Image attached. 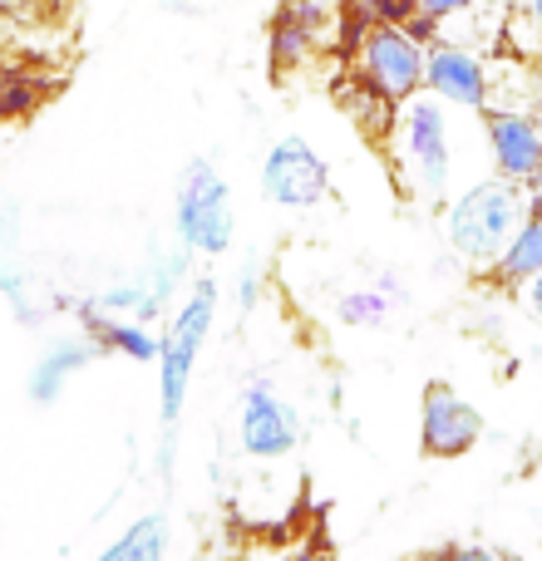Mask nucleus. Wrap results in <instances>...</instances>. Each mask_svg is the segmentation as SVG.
<instances>
[{
  "label": "nucleus",
  "instance_id": "obj_1",
  "mask_svg": "<svg viewBox=\"0 0 542 561\" xmlns=\"http://www.w3.org/2000/svg\"><path fill=\"white\" fill-rule=\"evenodd\" d=\"M528 193L508 178H484L468 193H459L444 213V237L454 247V256L474 266H494L508 252V242L518 237V227L528 222Z\"/></svg>",
  "mask_w": 542,
  "mask_h": 561
},
{
  "label": "nucleus",
  "instance_id": "obj_2",
  "mask_svg": "<svg viewBox=\"0 0 542 561\" xmlns=\"http://www.w3.org/2000/svg\"><path fill=\"white\" fill-rule=\"evenodd\" d=\"M217 316V280L197 276L193 290H188L183 306H173L163 330V355H158V419H163V468L173 458V424L183 419L188 404V385H193L197 369V350H203L207 330H213Z\"/></svg>",
  "mask_w": 542,
  "mask_h": 561
},
{
  "label": "nucleus",
  "instance_id": "obj_3",
  "mask_svg": "<svg viewBox=\"0 0 542 561\" xmlns=\"http://www.w3.org/2000/svg\"><path fill=\"white\" fill-rule=\"evenodd\" d=\"M173 227H178V247L197 256H223L233 247V187L217 173L207 158H193L178 178V207H173Z\"/></svg>",
  "mask_w": 542,
  "mask_h": 561
},
{
  "label": "nucleus",
  "instance_id": "obj_4",
  "mask_svg": "<svg viewBox=\"0 0 542 561\" xmlns=\"http://www.w3.org/2000/svg\"><path fill=\"white\" fill-rule=\"evenodd\" d=\"M399 158H405L415 197L439 203L454 173V148H449L444 104L434 94H415L409 104H399Z\"/></svg>",
  "mask_w": 542,
  "mask_h": 561
},
{
  "label": "nucleus",
  "instance_id": "obj_5",
  "mask_svg": "<svg viewBox=\"0 0 542 561\" xmlns=\"http://www.w3.org/2000/svg\"><path fill=\"white\" fill-rule=\"evenodd\" d=\"M425 49L405 25H370L360 35V84L380 99V104H409L425 94Z\"/></svg>",
  "mask_w": 542,
  "mask_h": 561
},
{
  "label": "nucleus",
  "instance_id": "obj_6",
  "mask_svg": "<svg viewBox=\"0 0 542 561\" xmlns=\"http://www.w3.org/2000/svg\"><path fill=\"white\" fill-rule=\"evenodd\" d=\"M262 193L276 207H316L330 193V168L316 153V144L301 134H286L262 158Z\"/></svg>",
  "mask_w": 542,
  "mask_h": 561
},
{
  "label": "nucleus",
  "instance_id": "obj_7",
  "mask_svg": "<svg viewBox=\"0 0 542 561\" xmlns=\"http://www.w3.org/2000/svg\"><path fill=\"white\" fill-rule=\"evenodd\" d=\"M478 438H484V414L444 379L425 385V399H419V448L429 458H464Z\"/></svg>",
  "mask_w": 542,
  "mask_h": 561
},
{
  "label": "nucleus",
  "instance_id": "obj_8",
  "mask_svg": "<svg viewBox=\"0 0 542 561\" xmlns=\"http://www.w3.org/2000/svg\"><path fill=\"white\" fill-rule=\"evenodd\" d=\"M425 89L439 99V104H459V108H488V69L484 59L468 45L439 35L434 45L425 49Z\"/></svg>",
  "mask_w": 542,
  "mask_h": 561
},
{
  "label": "nucleus",
  "instance_id": "obj_9",
  "mask_svg": "<svg viewBox=\"0 0 542 561\" xmlns=\"http://www.w3.org/2000/svg\"><path fill=\"white\" fill-rule=\"evenodd\" d=\"M237 434H242V448L252 458H286V454H296V444H301V419L276 389L247 385L242 414H237Z\"/></svg>",
  "mask_w": 542,
  "mask_h": 561
},
{
  "label": "nucleus",
  "instance_id": "obj_10",
  "mask_svg": "<svg viewBox=\"0 0 542 561\" xmlns=\"http://www.w3.org/2000/svg\"><path fill=\"white\" fill-rule=\"evenodd\" d=\"M484 134H488V148H494L498 178L523 187L542 168V128L533 114H523V108H488Z\"/></svg>",
  "mask_w": 542,
  "mask_h": 561
},
{
  "label": "nucleus",
  "instance_id": "obj_11",
  "mask_svg": "<svg viewBox=\"0 0 542 561\" xmlns=\"http://www.w3.org/2000/svg\"><path fill=\"white\" fill-rule=\"evenodd\" d=\"M94 359H99V345L89 335L55 340V345L35 359V369H30V399H35V404H55L69 379H75L79 369H89Z\"/></svg>",
  "mask_w": 542,
  "mask_h": 561
},
{
  "label": "nucleus",
  "instance_id": "obj_12",
  "mask_svg": "<svg viewBox=\"0 0 542 561\" xmlns=\"http://www.w3.org/2000/svg\"><path fill=\"white\" fill-rule=\"evenodd\" d=\"M542 276V213H528L508 252L494 262V286H528Z\"/></svg>",
  "mask_w": 542,
  "mask_h": 561
},
{
  "label": "nucleus",
  "instance_id": "obj_13",
  "mask_svg": "<svg viewBox=\"0 0 542 561\" xmlns=\"http://www.w3.org/2000/svg\"><path fill=\"white\" fill-rule=\"evenodd\" d=\"M310 25H316V5H310V0H291V5L271 20V65L276 69L301 65L310 49Z\"/></svg>",
  "mask_w": 542,
  "mask_h": 561
},
{
  "label": "nucleus",
  "instance_id": "obj_14",
  "mask_svg": "<svg viewBox=\"0 0 542 561\" xmlns=\"http://www.w3.org/2000/svg\"><path fill=\"white\" fill-rule=\"evenodd\" d=\"M163 557H168V517L148 513L128 533H118L94 561H163Z\"/></svg>",
  "mask_w": 542,
  "mask_h": 561
},
{
  "label": "nucleus",
  "instance_id": "obj_15",
  "mask_svg": "<svg viewBox=\"0 0 542 561\" xmlns=\"http://www.w3.org/2000/svg\"><path fill=\"white\" fill-rule=\"evenodd\" d=\"M389 316V296L385 290H346V296L336 300V320L340 325H380V320Z\"/></svg>",
  "mask_w": 542,
  "mask_h": 561
},
{
  "label": "nucleus",
  "instance_id": "obj_16",
  "mask_svg": "<svg viewBox=\"0 0 542 561\" xmlns=\"http://www.w3.org/2000/svg\"><path fill=\"white\" fill-rule=\"evenodd\" d=\"M35 99H39V79H30L25 69H5V65H0V124H5V118L30 114V108H35Z\"/></svg>",
  "mask_w": 542,
  "mask_h": 561
},
{
  "label": "nucleus",
  "instance_id": "obj_17",
  "mask_svg": "<svg viewBox=\"0 0 542 561\" xmlns=\"http://www.w3.org/2000/svg\"><path fill=\"white\" fill-rule=\"evenodd\" d=\"M59 10H65V0H0V15L10 30H39L59 20Z\"/></svg>",
  "mask_w": 542,
  "mask_h": 561
},
{
  "label": "nucleus",
  "instance_id": "obj_18",
  "mask_svg": "<svg viewBox=\"0 0 542 561\" xmlns=\"http://www.w3.org/2000/svg\"><path fill=\"white\" fill-rule=\"evenodd\" d=\"M508 15H513V39L542 49V0H508Z\"/></svg>",
  "mask_w": 542,
  "mask_h": 561
},
{
  "label": "nucleus",
  "instance_id": "obj_19",
  "mask_svg": "<svg viewBox=\"0 0 542 561\" xmlns=\"http://www.w3.org/2000/svg\"><path fill=\"white\" fill-rule=\"evenodd\" d=\"M419 10V0H360V15L370 25H409Z\"/></svg>",
  "mask_w": 542,
  "mask_h": 561
},
{
  "label": "nucleus",
  "instance_id": "obj_20",
  "mask_svg": "<svg viewBox=\"0 0 542 561\" xmlns=\"http://www.w3.org/2000/svg\"><path fill=\"white\" fill-rule=\"evenodd\" d=\"M262 286H267V266L262 256H247L242 272H237V310H257V300H262Z\"/></svg>",
  "mask_w": 542,
  "mask_h": 561
},
{
  "label": "nucleus",
  "instance_id": "obj_21",
  "mask_svg": "<svg viewBox=\"0 0 542 561\" xmlns=\"http://www.w3.org/2000/svg\"><path fill=\"white\" fill-rule=\"evenodd\" d=\"M468 5H474V0H419V15H429L439 25V20H449V15H464Z\"/></svg>",
  "mask_w": 542,
  "mask_h": 561
},
{
  "label": "nucleus",
  "instance_id": "obj_22",
  "mask_svg": "<svg viewBox=\"0 0 542 561\" xmlns=\"http://www.w3.org/2000/svg\"><path fill=\"white\" fill-rule=\"evenodd\" d=\"M449 561H508V557L484 552V547H464V552H449Z\"/></svg>",
  "mask_w": 542,
  "mask_h": 561
},
{
  "label": "nucleus",
  "instance_id": "obj_23",
  "mask_svg": "<svg viewBox=\"0 0 542 561\" xmlns=\"http://www.w3.org/2000/svg\"><path fill=\"white\" fill-rule=\"evenodd\" d=\"M523 193H528V207H533V213H542V168L523 183Z\"/></svg>",
  "mask_w": 542,
  "mask_h": 561
},
{
  "label": "nucleus",
  "instance_id": "obj_24",
  "mask_svg": "<svg viewBox=\"0 0 542 561\" xmlns=\"http://www.w3.org/2000/svg\"><path fill=\"white\" fill-rule=\"evenodd\" d=\"M523 290H528V306H533V316L542 320V276H538V280H528Z\"/></svg>",
  "mask_w": 542,
  "mask_h": 561
},
{
  "label": "nucleus",
  "instance_id": "obj_25",
  "mask_svg": "<svg viewBox=\"0 0 542 561\" xmlns=\"http://www.w3.org/2000/svg\"><path fill=\"white\" fill-rule=\"evenodd\" d=\"M533 99H538V104H542V59H538V65H533Z\"/></svg>",
  "mask_w": 542,
  "mask_h": 561
},
{
  "label": "nucleus",
  "instance_id": "obj_26",
  "mask_svg": "<svg viewBox=\"0 0 542 561\" xmlns=\"http://www.w3.org/2000/svg\"><path fill=\"white\" fill-rule=\"evenodd\" d=\"M5 49H10V25H5V15H0V59H5Z\"/></svg>",
  "mask_w": 542,
  "mask_h": 561
},
{
  "label": "nucleus",
  "instance_id": "obj_27",
  "mask_svg": "<svg viewBox=\"0 0 542 561\" xmlns=\"http://www.w3.org/2000/svg\"><path fill=\"white\" fill-rule=\"evenodd\" d=\"M409 561H449V552H425V557H409Z\"/></svg>",
  "mask_w": 542,
  "mask_h": 561
}]
</instances>
